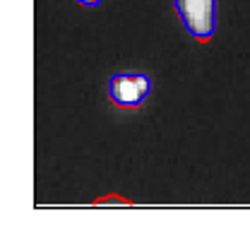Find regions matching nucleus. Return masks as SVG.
Listing matches in <instances>:
<instances>
[{
    "label": "nucleus",
    "instance_id": "1",
    "mask_svg": "<svg viewBox=\"0 0 250 238\" xmlns=\"http://www.w3.org/2000/svg\"><path fill=\"white\" fill-rule=\"evenodd\" d=\"M173 10L183 29L195 41H209L217 31V0H173Z\"/></svg>",
    "mask_w": 250,
    "mask_h": 238
},
{
    "label": "nucleus",
    "instance_id": "2",
    "mask_svg": "<svg viewBox=\"0 0 250 238\" xmlns=\"http://www.w3.org/2000/svg\"><path fill=\"white\" fill-rule=\"evenodd\" d=\"M106 94L116 106L123 108L142 106L152 94V77L147 72H113L108 77Z\"/></svg>",
    "mask_w": 250,
    "mask_h": 238
},
{
    "label": "nucleus",
    "instance_id": "3",
    "mask_svg": "<svg viewBox=\"0 0 250 238\" xmlns=\"http://www.w3.org/2000/svg\"><path fill=\"white\" fill-rule=\"evenodd\" d=\"M77 5H82V7H99L104 0H75Z\"/></svg>",
    "mask_w": 250,
    "mask_h": 238
}]
</instances>
